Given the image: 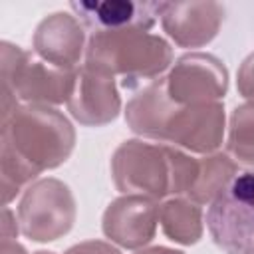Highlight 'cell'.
<instances>
[{
    "label": "cell",
    "mask_w": 254,
    "mask_h": 254,
    "mask_svg": "<svg viewBox=\"0 0 254 254\" xmlns=\"http://www.w3.org/2000/svg\"><path fill=\"white\" fill-rule=\"evenodd\" d=\"M75 131L58 109L38 103L16 105L2 115L0 192L6 206L20 189L46 169H56L71 155Z\"/></svg>",
    "instance_id": "6da1fadb"
},
{
    "label": "cell",
    "mask_w": 254,
    "mask_h": 254,
    "mask_svg": "<svg viewBox=\"0 0 254 254\" xmlns=\"http://www.w3.org/2000/svg\"><path fill=\"white\" fill-rule=\"evenodd\" d=\"M85 62L111 75H123L129 85L163 73L173 62V50L167 40L143 28L101 30L91 32Z\"/></svg>",
    "instance_id": "7a4b0ae2"
},
{
    "label": "cell",
    "mask_w": 254,
    "mask_h": 254,
    "mask_svg": "<svg viewBox=\"0 0 254 254\" xmlns=\"http://www.w3.org/2000/svg\"><path fill=\"white\" fill-rule=\"evenodd\" d=\"M0 69L2 89L20 101L38 105L67 103L77 73V69L56 67L10 42L0 46Z\"/></svg>",
    "instance_id": "3957f363"
},
{
    "label": "cell",
    "mask_w": 254,
    "mask_h": 254,
    "mask_svg": "<svg viewBox=\"0 0 254 254\" xmlns=\"http://www.w3.org/2000/svg\"><path fill=\"white\" fill-rule=\"evenodd\" d=\"M171 145H153L139 139L123 141L111 157V175L121 192L163 198L173 194Z\"/></svg>",
    "instance_id": "277c9868"
},
{
    "label": "cell",
    "mask_w": 254,
    "mask_h": 254,
    "mask_svg": "<svg viewBox=\"0 0 254 254\" xmlns=\"http://www.w3.org/2000/svg\"><path fill=\"white\" fill-rule=\"evenodd\" d=\"M206 226L226 254H254V171L236 175L210 202Z\"/></svg>",
    "instance_id": "5b68a950"
},
{
    "label": "cell",
    "mask_w": 254,
    "mask_h": 254,
    "mask_svg": "<svg viewBox=\"0 0 254 254\" xmlns=\"http://www.w3.org/2000/svg\"><path fill=\"white\" fill-rule=\"evenodd\" d=\"M75 220V200L69 187L58 179H42L24 190L18 204L20 232L36 242H52L69 232Z\"/></svg>",
    "instance_id": "8992f818"
},
{
    "label": "cell",
    "mask_w": 254,
    "mask_h": 254,
    "mask_svg": "<svg viewBox=\"0 0 254 254\" xmlns=\"http://www.w3.org/2000/svg\"><path fill=\"white\" fill-rule=\"evenodd\" d=\"M228 87V71L210 54L194 52L177 60L169 77L167 91L179 105L218 103Z\"/></svg>",
    "instance_id": "52a82bcc"
},
{
    "label": "cell",
    "mask_w": 254,
    "mask_h": 254,
    "mask_svg": "<svg viewBox=\"0 0 254 254\" xmlns=\"http://www.w3.org/2000/svg\"><path fill=\"white\" fill-rule=\"evenodd\" d=\"M67 109L81 125H105L113 121L121 109L115 75L85 62L75 73Z\"/></svg>",
    "instance_id": "ba28073f"
},
{
    "label": "cell",
    "mask_w": 254,
    "mask_h": 254,
    "mask_svg": "<svg viewBox=\"0 0 254 254\" xmlns=\"http://www.w3.org/2000/svg\"><path fill=\"white\" fill-rule=\"evenodd\" d=\"M224 107L220 103H198L175 107L163 143L179 145L194 153H212L222 145Z\"/></svg>",
    "instance_id": "9c48e42d"
},
{
    "label": "cell",
    "mask_w": 254,
    "mask_h": 254,
    "mask_svg": "<svg viewBox=\"0 0 254 254\" xmlns=\"http://www.w3.org/2000/svg\"><path fill=\"white\" fill-rule=\"evenodd\" d=\"M159 222L155 198L125 194L115 198L103 212V234L123 248H141L153 240Z\"/></svg>",
    "instance_id": "30bf717a"
},
{
    "label": "cell",
    "mask_w": 254,
    "mask_h": 254,
    "mask_svg": "<svg viewBox=\"0 0 254 254\" xmlns=\"http://www.w3.org/2000/svg\"><path fill=\"white\" fill-rule=\"evenodd\" d=\"M159 18L177 46L200 48L218 34L224 8L218 2H163Z\"/></svg>",
    "instance_id": "8fae6325"
},
{
    "label": "cell",
    "mask_w": 254,
    "mask_h": 254,
    "mask_svg": "<svg viewBox=\"0 0 254 254\" xmlns=\"http://www.w3.org/2000/svg\"><path fill=\"white\" fill-rule=\"evenodd\" d=\"M85 48V26L67 12L46 16L34 32L38 58L62 69H75Z\"/></svg>",
    "instance_id": "7c38bea8"
},
{
    "label": "cell",
    "mask_w": 254,
    "mask_h": 254,
    "mask_svg": "<svg viewBox=\"0 0 254 254\" xmlns=\"http://www.w3.org/2000/svg\"><path fill=\"white\" fill-rule=\"evenodd\" d=\"M75 18L91 32L143 28L149 30L161 16L163 2H131V0H95L71 2Z\"/></svg>",
    "instance_id": "4fadbf2b"
},
{
    "label": "cell",
    "mask_w": 254,
    "mask_h": 254,
    "mask_svg": "<svg viewBox=\"0 0 254 254\" xmlns=\"http://www.w3.org/2000/svg\"><path fill=\"white\" fill-rule=\"evenodd\" d=\"M177 103L167 91V77H159L129 99L125 109V121L137 135L163 141L167 123Z\"/></svg>",
    "instance_id": "5bb4252c"
},
{
    "label": "cell",
    "mask_w": 254,
    "mask_h": 254,
    "mask_svg": "<svg viewBox=\"0 0 254 254\" xmlns=\"http://www.w3.org/2000/svg\"><path fill=\"white\" fill-rule=\"evenodd\" d=\"M159 222L169 240L194 244L202 234V212L190 198H171L159 206Z\"/></svg>",
    "instance_id": "9a60e30c"
},
{
    "label": "cell",
    "mask_w": 254,
    "mask_h": 254,
    "mask_svg": "<svg viewBox=\"0 0 254 254\" xmlns=\"http://www.w3.org/2000/svg\"><path fill=\"white\" fill-rule=\"evenodd\" d=\"M236 177V163L228 153H214L198 161V173L189 198L196 204L212 202Z\"/></svg>",
    "instance_id": "2e32d148"
},
{
    "label": "cell",
    "mask_w": 254,
    "mask_h": 254,
    "mask_svg": "<svg viewBox=\"0 0 254 254\" xmlns=\"http://www.w3.org/2000/svg\"><path fill=\"white\" fill-rule=\"evenodd\" d=\"M226 149L234 161L254 169V101L238 105L232 111Z\"/></svg>",
    "instance_id": "e0dca14e"
},
{
    "label": "cell",
    "mask_w": 254,
    "mask_h": 254,
    "mask_svg": "<svg viewBox=\"0 0 254 254\" xmlns=\"http://www.w3.org/2000/svg\"><path fill=\"white\" fill-rule=\"evenodd\" d=\"M238 91L242 97L254 101V54H250L238 69Z\"/></svg>",
    "instance_id": "ac0fdd59"
},
{
    "label": "cell",
    "mask_w": 254,
    "mask_h": 254,
    "mask_svg": "<svg viewBox=\"0 0 254 254\" xmlns=\"http://www.w3.org/2000/svg\"><path fill=\"white\" fill-rule=\"evenodd\" d=\"M64 254H121V252L103 240H87L67 248Z\"/></svg>",
    "instance_id": "d6986e66"
},
{
    "label": "cell",
    "mask_w": 254,
    "mask_h": 254,
    "mask_svg": "<svg viewBox=\"0 0 254 254\" xmlns=\"http://www.w3.org/2000/svg\"><path fill=\"white\" fill-rule=\"evenodd\" d=\"M20 230V224L14 222V216L8 206L2 208V238H16Z\"/></svg>",
    "instance_id": "ffe728a7"
},
{
    "label": "cell",
    "mask_w": 254,
    "mask_h": 254,
    "mask_svg": "<svg viewBox=\"0 0 254 254\" xmlns=\"http://www.w3.org/2000/svg\"><path fill=\"white\" fill-rule=\"evenodd\" d=\"M0 254H28L22 244H18L12 238H2L0 242Z\"/></svg>",
    "instance_id": "44dd1931"
},
{
    "label": "cell",
    "mask_w": 254,
    "mask_h": 254,
    "mask_svg": "<svg viewBox=\"0 0 254 254\" xmlns=\"http://www.w3.org/2000/svg\"><path fill=\"white\" fill-rule=\"evenodd\" d=\"M137 254H185V252H181V250H173V248H165V246H155V248L139 250Z\"/></svg>",
    "instance_id": "7402d4cb"
},
{
    "label": "cell",
    "mask_w": 254,
    "mask_h": 254,
    "mask_svg": "<svg viewBox=\"0 0 254 254\" xmlns=\"http://www.w3.org/2000/svg\"><path fill=\"white\" fill-rule=\"evenodd\" d=\"M34 254H54V252H46V250H40V252H34Z\"/></svg>",
    "instance_id": "603a6c76"
}]
</instances>
